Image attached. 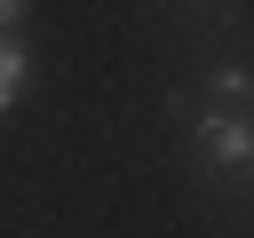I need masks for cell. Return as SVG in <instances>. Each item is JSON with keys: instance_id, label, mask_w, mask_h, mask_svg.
<instances>
[{"instance_id": "cell-1", "label": "cell", "mask_w": 254, "mask_h": 238, "mask_svg": "<svg viewBox=\"0 0 254 238\" xmlns=\"http://www.w3.org/2000/svg\"><path fill=\"white\" fill-rule=\"evenodd\" d=\"M198 151H206L214 167H254V119L206 111V119H198Z\"/></svg>"}, {"instance_id": "cell-2", "label": "cell", "mask_w": 254, "mask_h": 238, "mask_svg": "<svg viewBox=\"0 0 254 238\" xmlns=\"http://www.w3.org/2000/svg\"><path fill=\"white\" fill-rule=\"evenodd\" d=\"M16 95H24V40L0 32V111H16Z\"/></svg>"}, {"instance_id": "cell-3", "label": "cell", "mask_w": 254, "mask_h": 238, "mask_svg": "<svg viewBox=\"0 0 254 238\" xmlns=\"http://www.w3.org/2000/svg\"><path fill=\"white\" fill-rule=\"evenodd\" d=\"M214 95H254V71H214Z\"/></svg>"}, {"instance_id": "cell-4", "label": "cell", "mask_w": 254, "mask_h": 238, "mask_svg": "<svg viewBox=\"0 0 254 238\" xmlns=\"http://www.w3.org/2000/svg\"><path fill=\"white\" fill-rule=\"evenodd\" d=\"M16 16H24V0H0V32H16Z\"/></svg>"}]
</instances>
